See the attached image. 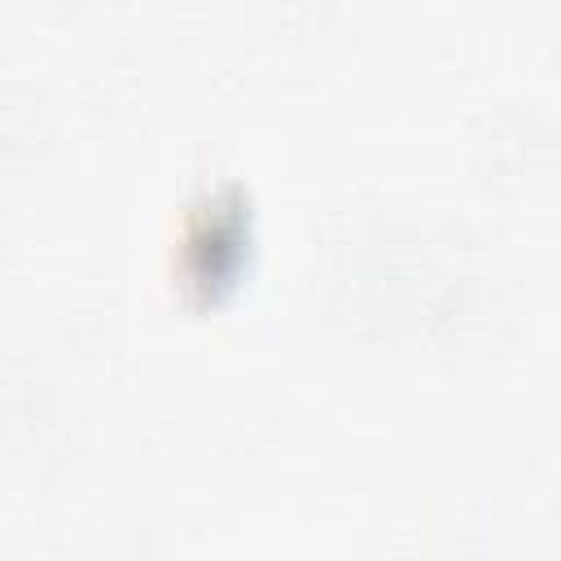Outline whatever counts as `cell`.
Returning a JSON list of instances; mask_svg holds the SVG:
<instances>
[{"mask_svg":"<svg viewBox=\"0 0 561 561\" xmlns=\"http://www.w3.org/2000/svg\"><path fill=\"white\" fill-rule=\"evenodd\" d=\"M250 250V215L237 188L206 193L180 232V285L193 302H219L245 263Z\"/></svg>","mask_w":561,"mask_h":561,"instance_id":"cell-1","label":"cell"}]
</instances>
